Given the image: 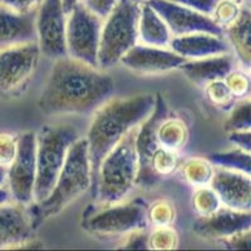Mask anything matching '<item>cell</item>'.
<instances>
[{
  "mask_svg": "<svg viewBox=\"0 0 251 251\" xmlns=\"http://www.w3.org/2000/svg\"><path fill=\"white\" fill-rule=\"evenodd\" d=\"M113 88L104 69L64 55L55 58L38 106L51 117L91 114L111 98Z\"/></svg>",
  "mask_w": 251,
  "mask_h": 251,
  "instance_id": "obj_1",
  "label": "cell"
},
{
  "mask_svg": "<svg viewBox=\"0 0 251 251\" xmlns=\"http://www.w3.org/2000/svg\"><path fill=\"white\" fill-rule=\"evenodd\" d=\"M156 94H138L132 97L113 98L94 112L86 138L91 161L92 185L97 178L98 167L114 146L131 129L137 127L153 111Z\"/></svg>",
  "mask_w": 251,
  "mask_h": 251,
  "instance_id": "obj_2",
  "label": "cell"
},
{
  "mask_svg": "<svg viewBox=\"0 0 251 251\" xmlns=\"http://www.w3.org/2000/svg\"><path fill=\"white\" fill-rule=\"evenodd\" d=\"M92 172L88 146L86 138H78L69 149L60 174L48 196L39 202H34L29 208L33 227L62 212L84 192L91 188Z\"/></svg>",
  "mask_w": 251,
  "mask_h": 251,
  "instance_id": "obj_3",
  "label": "cell"
},
{
  "mask_svg": "<svg viewBox=\"0 0 251 251\" xmlns=\"http://www.w3.org/2000/svg\"><path fill=\"white\" fill-rule=\"evenodd\" d=\"M138 126L131 129L103 157L98 167L96 183L92 188L97 206L111 205L125 200L136 186L138 160L134 140Z\"/></svg>",
  "mask_w": 251,
  "mask_h": 251,
  "instance_id": "obj_4",
  "label": "cell"
},
{
  "mask_svg": "<svg viewBox=\"0 0 251 251\" xmlns=\"http://www.w3.org/2000/svg\"><path fill=\"white\" fill-rule=\"evenodd\" d=\"M79 138L69 125L46 126L37 134V176L33 202L44 200L51 191L67 158L71 146Z\"/></svg>",
  "mask_w": 251,
  "mask_h": 251,
  "instance_id": "obj_5",
  "label": "cell"
},
{
  "mask_svg": "<svg viewBox=\"0 0 251 251\" xmlns=\"http://www.w3.org/2000/svg\"><path fill=\"white\" fill-rule=\"evenodd\" d=\"M141 5L133 0H117L100 29L98 68H112L138 42Z\"/></svg>",
  "mask_w": 251,
  "mask_h": 251,
  "instance_id": "obj_6",
  "label": "cell"
},
{
  "mask_svg": "<svg viewBox=\"0 0 251 251\" xmlns=\"http://www.w3.org/2000/svg\"><path fill=\"white\" fill-rule=\"evenodd\" d=\"M149 205L141 197L128 202H116L106 206L92 205L83 215V228L100 237L125 236L147 226Z\"/></svg>",
  "mask_w": 251,
  "mask_h": 251,
  "instance_id": "obj_7",
  "label": "cell"
},
{
  "mask_svg": "<svg viewBox=\"0 0 251 251\" xmlns=\"http://www.w3.org/2000/svg\"><path fill=\"white\" fill-rule=\"evenodd\" d=\"M103 19L78 1L67 14V54L71 58L98 67L100 29Z\"/></svg>",
  "mask_w": 251,
  "mask_h": 251,
  "instance_id": "obj_8",
  "label": "cell"
},
{
  "mask_svg": "<svg viewBox=\"0 0 251 251\" xmlns=\"http://www.w3.org/2000/svg\"><path fill=\"white\" fill-rule=\"evenodd\" d=\"M40 58L37 42L0 49V96L13 97L26 87Z\"/></svg>",
  "mask_w": 251,
  "mask_h": 251,
  "instance_id": "obj_9",
  "label": "cell"
},
{
  "mask_svg": "<svg viewBox=\"0 0 251 251\" xmlns=\"http://www.w3.org/2000/svg\"><path fill=\"white\" fill-rule=\"evenodd\" d=\"M37 133L26 132L18 140V152L6 169V181L13 200L22 205L33 202L37 176Z\"/></svg>",
  "mask_w": 251,
  "mask_h": 251,
  "instance_id": "obj_10",
  "label": "cell"
},
{
  "mask_svg": "<svg viewBox=\"0 0 251 251\" xmlns=\"http://www.w3.org/2000/svg\"><path fill=\"white\" fill-rule=\"evenodd\" d=\"M67 13L62 0H43L35 12V33L40 53L50 58L67 54Z\"/></svg>",
  "mask_w": 251,
  "mask_h": 251,
  "instance_id": "obj_11",
  "label": "cell"
},
{
  "mask_svg": "<svg viewBox=\"0 0 251 251\" xmlns=\"http://www.w3.org/2000/svg\"><path fill=\"white\" fill-rule=\"evenodd\" d=\"M167 114H169L167 104L162 96L157 93L153 111L138 126L136 140H134L138 160V175L136 185H140L142 187H152L161 181V178H158L152 172L150 161H151L153 152L160 147L158 141H157V128H158L161 121Z\"/></svg>",
  "mask_w": 251,
  "mask_h": 251,
  "instance_id": "obj_12",
  "label": "cell"
},
{
  "mask_svg": "<svg viewBox=\"0 0 251 251\" xmlns=\"http://www.w3.org/2000/svg\"><path fill=\"white\" fill-rule=\"evenodd\" d=\"M147 4L160 14L174 37L191 33H210L224 37V29L220 28L208 15L170 0H149Z\"/></svg>",
  "mask_w": 251,
  "mask_h": 251,
  "instance_id": "obj_13",
  "label": "cell"
},
{
  "mask_svg": "<svg viewBox=\"0 0 251 251\" xmlns=\"http://www.w3.org/2000/svg\"><path fill=\"white\" fill-rule=\"evenodd\" d=\"M185 60L172 49L136 44L121 58L118 64L140 75H160L178 69Z\"/></svg>",
  "mask_w": 251,
  "mask_h": 251,
  "instance_id": "obj_14",
  "label": "cell"
},
{
  "mask_svg": "<svg viewBox=\"0 0 251 251\" xmlns=\"http://www.w3.org/2000/svg\"><path fill=\"white\" fill-rule=\"evenodd\" d=\"M33 230L24 205L18 202L0 205V249L42 248V244L33 245L35 243Z\"/></svg>",
  "mask_w": 251,
  "mask_h": 251,
  "instance_id": "obj_15",
  "label": "cell"
},
{
  "mask_svg": "<svg viewBox=\"0 0 251 251\" xmlns=\"http://www.w3.org/2000/svg\"><path fill=\"white\" fill-rule=\"evenodd\" d=\"M210 187L219 196L221 205L237 211L251 210L250 175L217 167L214 171Z\"/></svg>",
  "mask_w": 251,
  "mask_h": 251,
  "instance_id": "obj_16",
  "label": "cell"
},
{
  "mask_svg": "<svg viewBox=\"0 0 251 251\" xmlns=\"http://www.w3.org/2000/svg\"><path fill=\"white\" fill-rule=\"evenodd\" d=\"M246 230H251L250 211H237L225 206H221L208 216L200 217L194 225V231L197 236L215 241Z\"/></svg>",
  "mask_w": 251,
  "mask_h": 251,
  "instance_id": "obj_17",
  "label": "cell"
},
{
  "mask_svg": "<svg viewBox=\"0 0 251 251\" xmlns=\"http://www.w3.org/2000/svg\"><path fill=\"white\" fill-rule=\"evenodd\" d=\"M35 12L18 13L0 5V49L37 42Z\"/></svg>",
  "mask_w": 251,
  "mask_h": 251,
  "instance_id": "obj_18",
  "label": "cell"
},
{
  "mask_svg": "<svg viewBox=\"0 0 251 251\" xmlns=\"http://www.w3.org/2000/svg\"><path fill=\"white\" fill-rule=\"evenodd\" d=\"M170 48L186 60L224 54L230 50V46L224 37L210 33H191L172 37Z\"/></svg>",
  "mask_w": 251,
  "mask_h": 251,
  "instance_id": "obj_19",
  "label": "cell"
},
{
  "mask_svg": "<svg viewBox=\"0 0 251 251\" xmlns=\"http://www.w3.org/2000/svg\"><path fill=\"white\" fill-rule=\"evenodd\" d=\"M183 75L196 84H206L211 80L224 79L234 69V58L228 53L185 60L180 66Z\"/></svg>",
  "mask_w": 251,
  "mask_h": 251,
  "instance_id": "obj_20",
  "label": "cell"
},
{
  "mask_svg": "<svg viewBox=\"0 0 251 251\" xmlns=\"http://www.w3.org/2000/svg\"><path fill=\"white\" fill-rule=\"evenodd\" d=\"M172 35L160 14L150 4H141L138 19V40L146 46L166 48Z\"/></svg>",
  "mask_w": 251,
  "mask_h": 251,
  "instance_id": "obj_21",
  "label": "cell"
},
{
  "mask_svg": "<svg viewBox=\"0 0 251 251\" xmlns=\"http://www.w3.org/2000/svg\"><path fill=\"white\" fill-rule=\"evenodd\" d=\"M250 23L251 13L248 5H241L239 17L234 23L230 24L224 30L227 34L228 42L231 43L235 53L244 66L245 71L250 69L251 64V47H250Z\"/></svg>",
  "mask_w": 251,
  "mask_h": 251,
  "instance_id": "obj_22",
  "label": "cell"
},
{
  "mask_svg": "<svg viewBox=\"0 0 251 251\" xmlns=\"http://www.w3.org/2000/svg\"><path fill=\"white\" fill-rule=\"evenodd\" d=\"M157 141L160 147L178 152L188 141V128L182 120L170 117L169 114L161 121L157 128Z\"/></svg>",
  "mask_w": 251,
  "mask_h": 251,
  "instance_id": "obj_23",
  "label": "cell"
},
{
  "mask_svg": "<svg viewBox=\"0 0 251 251\" xmlns=\"http://www.w3.org/2000/svg\"><path fill=\"white\" fill-rule=\"evenodd\" d=\"M214 171L215 166L207 158H201V157L190 158L181 167V175L183 180L188 185L196 186V187L210 185Z\"/></svg>",
  "mask_w": 251,
  "mask_h": 251,
  "instance_id": "obj_24",
  "label": "cell"
},
{
  "mask_svg": "<svg viewBox=\"0 0 251 251\" xmlns=\"http://www.w3.org/2000/svg\"><path fill=\"white\" fill-rule=\"evenodd\" d=\"M207 160L216 167L243 172L246 175L251 174L250 152H246L237 147L232 151L215 152L207 157Z\"/></svg>",
  "mask_w": 251,
  "mask_h": 251,
  "instance_id": "obj_25",
  "label": "cell"
},
{
  "mask_svg": "<svg viewBox=\"0 0 251 251\" xmlns=\"http://www.w3.org/2000/svg\"><path fill=\"white\" fill-rule=\"evenodd\" d=\"M150 166H151L152 172L158 178H162L165 176L174 175L180 167V161H178L177 152L158 147L152 154Z\"/></svg>",
  "mask_w": 251,
  "mask_h": 251,
  "instance_id": "obj_26",
  "label": "cell"
},
{
  "mask_svg": "<svg viewBox=\"0 0 251 251\" xmlns=\"http://www.w3.org/2000/svg\"><path fill=\"white\" fill-rule=\"evenodd\" d=\"M221 206L223 205L217 194L208 186L199 187L192 196V207L200 217L214 214Z\"/></svg>",
  "mask_w": 251,
  "mask_h": 251,
  "instance_id": "obj_27",
  "label": "cell"
},
{
  "mask_svg": "<svg viewBox=\"0 0 251 251\" xmlns=\"http://www.w3.org/2000/svg\"><path fill=\"white\" fill-rule=\"evenodd\" d=\"M251 128V103L249 98H243L232 108L225 123L227 133L235 131H249Z\"/></svg>",
  "mask_w": 251,
  "mask_h": 251,
  "instance_id": "obj_28",
  "label": "cell"
},
{
  "mask_svg": "<svg viewBox=\"0 0 251 251\" xmlns=\"http://www.w3.org/2000/svg\"><path fill=\"white\" fill-rule=\"evenodd\" d=\"M176 219V208L170 200L158 199L147 207V221L153 226L172 225Z\"/></svg>",
  "mask_w": 251,
  "mask_h": 251,
  "instance_id": "obj_29",
  "label": "cell"
},
{
  "mask_svg": "<svg viewBox=\"0 0 251 251\" xmlns=\"http://www.w3.org/2000/svg\"><path fill=\"white\" fill-rule=\"evenodd\" d=\"M178 246V234L171 225L154 226L149 232V249L152 250H175Z\"/></svg>",
  "mask_w": 251,
  "mask_h": 251,
  "instance_id": "obj_30",
  "label": "cell"
},
{
  "mask_svg": "<svg viewBox=\"0 0 251 251\" xmlns=\"http://www.w3.org/2000/svg\"><path fill=\"white\" fill-rule=\"evenodd\" d=\"M243 4H237L234 0H219L211 14V19L220 28H227L239 17Z\"/></svg>",
  "mask_w": 251,
  "mask_h": 251,
  "instance_id": "obj_31",
  "label": "cell"
},
{
  "mask_svg": "<svg viewBox=\"0 0 251 251\" xmlns=\"http://www.w3.org/2000/svg\"><path fill=\"white\" fill-rule=\"evenodd\" d=\"M205 93L207 100L217 107L230 106L234 100L231 92L228 91L224 79L211 80V82L206 83Z\"/></svg>",
  "mask_w": 251,
  "mask_h": 251,
  "instance_id": "obj_32",
  "label": "cell"
},
{
  "mask_svg": "<svg viewBox=\"0 0 251 251\" xmlns=\"http://www.w3.org/2000/svg\"><path fill=\"white\" fill-rule=\"evenodd\" d=\"M224 82L231 92L232 97L245 98L250 91V77L244 71H234L232 69L225 78Z\"/></svg>",
  "mask_w": 251,
  "mask_h": 251,
  "instance_id": "obj_33",
  "label": "cell"
},
{
  "mask_svg": "<svg viewBox=\"0 0 251 251\" xmlns=\"http://www.w3.org/2000/svg\"><path fill=\"white\" fill-rule=\"evenodd\" d=\"M18 140L19 137L12 133H0V166L8 169L12 165L18 152Z\"/></svg>",
  "mask_w": 251,
  "mask_h": 251,
  "instance_id": "obj_34",
  "label": "cell"
},
{
  "mask_svg": "<svg viewBox=\"0 0 251 251\" xmlns=\"http://www.w3.org/2000/svg\"><path fill=\"white\" fill-rule=\"evenodd\" d=\"M123 237L125 240H123V244L120 245V248L133 249V250L149 249V232L146 231V227L134 230Z\"/></svg>",
  "mask_w": 251,
  "mask_h": 251,
  "instance_id": "obj_35",
  "label": "cell"
},
{
  "mask_svg": "<svg viewBox=\"0 0 251 251\" xmlns=\"http://www.w3.org/2000/svg\"><path fill=\"white\" fill-rule=\"evenodd\" d=\"M226 249L231 250H250L251 249V230L239 232L230 237L220 240Z\"/></svg>",
  "mask_w": 251,
  "mask_h": 251,
  "instance_id": "obj_36",
  "label": "cell"
},
{
  "mask_svg": "<svg viewBox=\"0 0 251 251\" xmlns=\"http://www.w3.org/2000/svg\"><path fill=\"white\" fill-rule=\"evenodd\" d=\"M116 1L117 0H83L82 3L89 12L100 17V19H104L112 12Z\"/></svg>",
  "mask_w": 251,
  "mask_h": 251,
  "instance_id": "obj_37",
  "label": "cell"
},
{
  "mask_svg": "<svg viewBox=\"0 0 251 251\" xmlns=\"http://www.w3.org/2000/svg\"><path fill=\"white\" fill-rule=\"evenodd\" d=\"M170 1H174V3L186 6V8L202 13L208 17H211L215 6L219 3V0H170Z\"/></svg>",
  "mask_w": 251,
  "mask_h": 251,
  "instance_id": "obj_38",
  "label": "cell"
},
{
  "mask_svg": "<svg viewBox=\"0 0 251 251\" xmlns=\"http://www.w3.org/2000/svg\"><path fill=\"white\" fill-rule=\"evenodd\" d=\"M43 0H0V5L12 9L18 13H29L37 10Z\"/></svg>",
  "mask_w": 251,
  "mask_h": 251,
  "instance_id": "obj_39",
  "label": "cell"
},
{
  "mask_svg": "<svg viewBox=\"0 0 251 251\" xmlns=\"http://www.w3.org/2000/svg\"><path fill=\"white\" fill-rule=\"evenodd\" d=\"M228 141L234 143L237 149H241L246 152H250L251 150V133L249 131H235L230 132L227 136Z\"/></svg>",
  "mask_w": 251,
  "mask_h": 251,
  "instance_id": "obj_40",
  "label": "cell"
},
{
  "mask_svg": "<svg viewBox=\"0 0 251 251\" xmlns=\"http://www.w3.org/2000/svg\"><path fill=\"white\" fill-rule=\"evenodd\" d=\"M10 199H12V196H10V192H9L8 188H4L0 186V205L9 202Z\"/></svg>",
  "mask_w": 251,
  "mask_h": 251,
  "instance_id": "obj_41",
  "label": "cell"
},
{
  "mask_svg": "<svg viewBox=\"0 0 251 251\" xmlns=\"http://www.w3.org/2000/svg\"><path fill=\"white\" fill-rule=\"evenodd\" d=\"M79 0H62V4H63V8H64V12L68 14L69 12L72 10V8L78 3Z\"/></svg>",
  "mask_w": 251,
  "mask_h": 251,
  "instance_id": "obj_42",
  "label": "cell"
},
{
  "mask_svg": "<svg viewBox=\"0 0 251 251\" xmlns=\"http://www.w3.org/2000/svg\"><path fill=\"white\" fill-rule=\"evenodd\" d=\"M6 181V167L0 166V186H3Z\"/></svg>",
  "mask_w": 251,
  "mask_h": 251,
  "instance_id": "obj_43",
  "label": "cell"
},
{
  "mask_svg": "<svg viewBox=\"0 0 251 251\" xmlns=\"http://www.w3.org/2000/svg\"><path fill=\"white\" fill-rule=\"evenodd\" d=\"M134 3H137V4H145V3H147V1H149V0H133Z\"/></svg>",
  "mask_w": 251,
  "mask_h": 251,
  "instance_id": "obj_44",
  "label": "cell"
},
{
  "mask_svg": "<svg viewBox=\"0 0 251 251\" xmlns=\"http://www.w3.org/2000/svg\"><path fill=\"white\" fill-rule=\"evenodd\" d=\"M234 1H236L237 4H244L246 1V0H234Z\"/></svg>",
  "mask_w": 251,
  "mask_h": 251,
  "instance_id": "obj_45",
  "label": "cell"
}]
</instances>
